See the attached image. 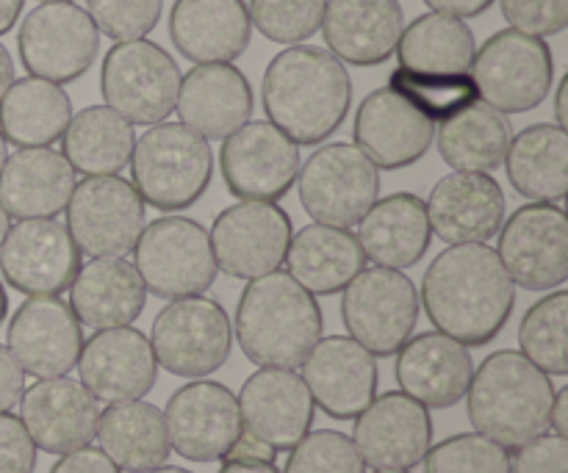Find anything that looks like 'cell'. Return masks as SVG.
Wrapping results in <instances>:
<instances>
[{
	"label": "cell",
	"mask_w": 568,
	"mask_h": 473,
	"mask_svg": "<svg viewBox=\"0 0 568 473\" xmlns=\"http://www.w3.org/2000/svg\"><path fill=\"white\" fill-rule=\"evenodd\" d=\"M419 299L438 332L464 347H486L514 313L516 286L497 249L453 244L427 266Z\"/></svg>",
	"instance_id": "1"
},
{
	"label": "cell",
	"mask_w": 568,
	"mask_h": 473,
	"mask_svg": "<svg viewBox=\"0 0 568 473\" xmlns=\"http://www.w3.org/2000/svg\"><path fill=\"white\" fill-rule=\"evenodd\" d=\"M261 97L272 125L294 144H320L347 120L353 78L331 50L292 44L266 66Z\"/></svg>",
	"instance_id": "2"
},
{
	"label": "cell",
	"mask_w": 568,
	"mask_h": 473,
	"mask_svg": "<svg viewBox=\"0 0 568 473\" xmlns=\"http://www.w3.org/2000/svg\"><path fill=\"white\" fill-rule=\"evenodd\" d=\"M322 308L288 271L250 280L236 308V341L258 369H300L320 343Z\"/></svg>",
	"instance_id": "3"
},
{
	"label": "cell",
	"mask_w": 568,
	"mask_h": 473,
	"mask_svg": "<svg viewBox=\"0 0 568 473\" xmlns=\"http://www.w3.org/2000/svg\"><path fill=\"white\" fill-rule=\"evenodd\" d=\"M466 397L475 432L508 452L547 435L555 399L552 377L516 349L488 354L471 374Z\"/></svg>",
	"instance_id": "4"
},
{
	"label": "cell",
	"mask_w": 568,
	"mask_h": 473,
	"mask_svg": "<svg viewBox=\"0 0 568 473\" xmlns=\"http://www.w3.org/2000/svg\"><path fill=\"white\" fill-rule=\"evenodd\" d=\"M131 183L144 205L166 210L192 208L214 177L209 138L183 122H159L136 138L131 153Z\"/></svg>",
	"instance_id": "5"
},
{
	"label": "cell",
	"mask_w": 568,
	"mask_h": 473,
	"mask_svg": "<svg viewBox=\"0 0 568 473\" xmlns=\"http://www.w3.org/2000/svg\"><path fill=\"white\" fill-rule=\"evenodd\" d=\"M133 260L144 288L159 299L197 297L220 275L209 230L186 216H161L144 225Z\"/></svg>",
	"instance_id": "6"
},
{
	"label": "cell",
	"mask_w": 568,
	"mask_h": 473,
	"mask_svg": "<svg viewBox=\"0 0 568 473\" xmlns=\"http://www.w3.org/2000/svg\"><path fill=\"white\" fill-rule=\"evenodd\" d=\"M181 70L150 39L116 42L100 66V92L111 111L131 125H159L175 111Z\"/></svg>",
	"instance_id": "7"
},
{
	"label": "cell",
	"mask_w": 568,
	"mask_h": 473,
	"mask_svg": "<svg viewBox=\"0 0 568 473\" xmlns=\"http://www.w3.org/2000/svg\"><path fill=\"white\" fill-rule=\"evenodd\" d=\"M155 363L172 377L197 380L220 371L233 349V325L216 299L183 297L172 299L150 330Z\"/></svg>",
	"instance_id": "8"
},
{
	"label": "cell",
	"mask_w": 568,
	"mask_h": 473,
	"mask_svg": "<svg viewBox=\"0 0 568 473\" xmlns=\"http://www.w3.org/2000/svg\"><path fill=\"white\" fill-rule=\"evenodd\" d=\"M469 75L475 78L483 103L503 114H525L547 100L555 59L544 39L505 28L475 50Z\"/></svg>",
	"instance_id": "9"
},
{
	"label": "cell",
	"mask_w": 568,
	"mask_h": 473,
	"mask_svg": "<svg viewBox=\"0 0 568 473\" xmlns=\"http://www.w3.org/2000/svg\"><path fill=\"white\" fill-rule=\"evenodd\" d=\"M419 291L399 269H364L342 299V321L349 338L375 358H392L419 325Z\"/></svg>",
	"instance_id": "10"
},
{
	"label": "cell",
	"mask_w": 568,
	"mask_h": 473,
	"mask_svg": "<svg viewBox=\"0 0 568 473\" xmlns=\"http://www.w3.org/2000/svg\"><path fill=\"white\" fill-rule=\"evenodd\" d=\"M300 203L320 225L353 227L381 194V169L355 144L336 142L316 150L297 172Z\"/></svg>",
	"instance_id": "11"
},
{
	"label": "cell",
	"mask_w": 568,
	"mask_h": 473,
	"mask_svg": "<svg viewBox=\"0 0 568 473\" xmlns=\"http://www.w3.org/2000/svg\"><path fill=\"white\" fill-rule=\"evenodd\" d=\"M64 210L72 241L89 258H122L133 253L144 230V199L120 175L75 183Z\"/></svg>",
	"instance_id": "12"
},
{
	"label": "cell",
	"mask_w": 568,
	"mask_h": 473,
	"mask_svg": "<svg viewBox=\"0 0 568 473\" xmlns=\"http://www.w3.org/2000/svg\"><path fill=\"white\" fill-rule=\"evenodd\" d=\"M22 66L50 83H72L94 64L100 31L87 9L67 3H42L31 9L17 33Z\"/></svg>",
	"instance_id": "13"
},
{
	"label": "cell",
	"mask_w": 568,
	"mask_h": 473,
	"mask_svg": "<svg viewBox=\"0 0 568 473\" xmlns=\"http://www.w3.org/2000/svg\"><path fill=\"white\" fill-rule=\"evenodd\" d=\"M497 236V255L514 286L555 291L568 280V219L560 205H521Z\"/></svg>",
	"instance_id": "14"
},
{
	"label": "cell",
	"mask_w": 568,
	"mask_h": 473,
	"mask_svg": "<svg viewBox=\"0 0 568 473\" xmlns=\"http://www.w3.org/2000/svg\"><path fill=\"white\" fill-rule=\"evenodd\" d=\"M209 238L216 269L236 280H255L283 266L292 219L281 205L244 199L216 216Z\"/></svg>",
	"instance_id": "15"
},
{
	"label": "cell",
	"mask_w": 568,
	"mask_h": 473,
	"mask_svg": "<svg viewBox=\"0 0 568 473\" xmlns=\"http://www.w3.org/2000/svg\"><path fill=\"white\" fill-rule=\"evenodd\" d=\"M164 424L172 452L189 463H220L244 435L236 393L211 380L178 388L166 402Z\"/></svg>",
	"instance_id": "16"
},
{
	"label": "cell",
	"mask_w": 568,
	"mask_h": 473,
	"mask_svg": "<svg viewBox=\"0 0 568 473\" xmlns=\"http://www.w3.org/2000/svg\"><path fill=\"white\" fill-rule=\"evenodd\" d=\"M220 166L227 192L242 199L277 203L292 192L303 158L294 144L272 122H244L222 138Z\"/></svg>",
	"instance_id": "17"
},
{
	"label": "cell",
	"mask_w": 568,
	"mask_h": 473,
	"mask_svg": "<svg viewBox=\"0 0 568 473\" xmlns=\"http://www.w3.org/2000/svg\"><path fill=\"white\" fill-rule=\"evenodd\" d=\"M81 255L59 219H20L0 244V271L14 291L59 297L75 280Z\"/></svg>",
	"instance_id": "18"
},
{
	"label": "cell",
	"mask_w": 568,
	"mask_h": 473,
	"mask_svg": "<svg viewBox=\"0 0 568 473\" xmlns=\"http://www.w3.org/2000/svg\"><path fill=\"white\" fill-rule=\"evenodd\" d=\"M353 421L355 449L375 471L416 469L433 446L430 410L403 391L375 397Z\"/></svg>",
	"instance_id": "19"
},
{
	"label": "cell",
	"mask_w": 568,
	"mask_h": 473,
	"mask_svg": "<svg viewBox=\"0 0 568 473\" xmlns=\"http://www.w3.org/2000/svg\"><path fill=\"white\" fill-rule=\"evenodd\" d=\"M9 352L37 380L67 377L83 349V330L61 297H28L9 321Z\"/></svg>",
	"instance_id": "20"
},
{
	"label": "cell",
	"mask_w": 568,
	"mask_h": 473,
	"mask_svg": "<svg viewBox=\"0 0 568 473\" xmlns=\"http://www.w3.org/2000/svg\"><path fill=\"white\" fill-rule=\"evenodd\" d=\"M314 399L292 369H258L239 393L244 435L275 454L292 452L314 426Z\"/></svg>",
	"instance_id": "21"
},
{
	"label": "cell",
	"mask_w": 568,
	"mask_h": 473,
	"mask_svg": "<svg viewBox=\"0 0 568 473\" xmlns=\"http://www.w3.org/2000/svg\"><path fill=\"white\" fill-rule=\"evenodd\" d=\"M75 366L81 385L105 404L144 399L159 380L150 338L131 325L94 332L83 341Z\"/></svg>",
	"instance_id": "22"
},
{
	"label": "cell",
	"mask_w": 568,
	"mask_h": 473,
	"mask_svg": "<svg viewBox=\"0 0 568 473\" xmlns=\"http://www.w3.org/2000/svg\"><path fill=\"white\" fill-rule=\"evenodd\" d=\"M303 382L314 399V408L336 421H353L377 397L381 371L375 354L366 352L358 341L331 336L325 341L320 338L303 360Z\"/></svg>",
	"instance_id": "23"
},
{
	"label": "cell",
	"mask_w": 568,
	"mask_h": 473,
	"mask_svg": "<svg viewBox=\"0 0 568 473\" xmlns=\"http://www.w3.org/2000/svg\"><path fill=\"white\" fill-rule=\"evenodd\" d=\"M20 421L33 446L59 457L94 441L100 408L81 382L53 377L22 391Z\"/></svg>",
	"instance_id": "24"
},
{
	"label": "cell",
	"mask_w": 568,
	"mask_h": 473,
	"mask_svg": "<svg viewBox=\"0 0 568 473\" xmlns=\"http://www.w3.org/2000/svg\"><path fill=\"white\" fill-rule=\"evenodd\" d=\"M355 147L369 155L377 169H405L425 158L436 138V122L399 97L394 89H375L355 114Z\"/></svg>",
	"instance_id": "25"
},
{
	"label": "cell",
	"mask_w": 568,
	"mask_h": 473,
	"mask_svg": "<svg viewBox=\"0 0 568 473\" xmlns=\"http://www.w3.org/2000/svg\"><path fill=\"white\" fill-rule=\"evenodd\" d=\"M433 236L444 244H486L505 225V192L488 172H453L425 203Z\"/></svg>",
	"instance_id": "26"
},
{
	"label": "cell",
	"mask_w": 568,
	"mask_h": 473,
	"mask_svg": "<svg viewBox=\"0 0 568 473\" xmlns=\"http://www.w3.org/2000/svg\"><path fill=\"white\" fill-rule=\"evenodd\" d=\"M399 388L425 404L427 410H447L458 404L469 391L475 360L469 347L458 343L444 332H422L410 336L397 352Z\"/></svg>",
	"instance_id": "27"
},
{
	"label": "cell",
	"mask_w": 568,
	"mask_h": 473,
	"mask_svg": "<svg viewBox=\"0 0 568 473\" xmlns=\"http://www.w3.org/2000/svg\"><path fill=\"white\" fill-rule=\"evenodd\" d=\"M175 109L203 138H227L253 116V86L239 66L197 64L181 75Z\"/></svg>",
	"instance_id": "28"
},
{
	"label": "cell",
	"mask_w": 568,
	"mask_h": 473,
	"mask_svg": "<svg viewBox=\"0 0 568 473\" xmlns=\"http://www.w3.org/2000/svg\"><path fill=\"white\" fill-rule=\"evenodd\" d=\"M170 37L194 64H231L250 48L253 22L244 0H175Z\"/></svg>",
	"instance_id": "29"
},
{
	"label": "cell",
	"mask_w": 568,
	"mask_h": 473,
	"mask_svg": "<svg viewBox=\"0 0 568 473\" xmlns=\"http://www.w3.org/2000/svg\"><path fill=\"white\" fill-rule=\"evenodd\" d=\"M320 28L338 61L377 66L397 50L405 14L399 0H327Z\"/></svg>",
	"instance_id": "30"
},
{
	"label": "cell",
	"mask_w": 568,
	"mask_h": 473,
	"mask_svg": "<svg viewBox=\"0 0 568 473\" xmlns=\"http://www.w3.org/2000/svg\"><path fill=\"white\" fill-rule=\"evenodd\" d=\"M75 169L50 147H20L0 169V205L14 219H53L67 208Z\"/></svg>",
	"instance_id": "31"
},
{
	"label": "cell",
	"mask_w": 568,
	"mask_h": 473,
	"mask_svg": "<svg viewBox=\"0 0 568 473\" xmlns=\"http://www.w3.org/2000/svg\"><path fill=\"white\" fill-rule=\"evenodd\" d=\"M67 291L72 313L78 316L81 327L92 330L133 325L148 302V288L136 266L125 258H92L78 269Z\"/></svg>",
	"instance_id": "32"
},
{
	"label": "cell",
	"mask_w": 568,
	"mask_h": 473,
	"mask_svg": "<svg viewBox=\"0 0 568 473\" xmlns=\"http://www.w3.org/2000/svg\"><path fill=\"white\" fill-rule=\"evenodd\" d=\"M355 238L366 258L375 260L377 266H386V269L416 266L433 241L425 199L408 192L375 199V205L358 222Z\"/></svg>",
	"instance_id": "33"
},
{
	"label": "cell",
	"mask_w": 568,
	"mask_h": 473,
	"mask_svg": "<svg viewBox=\"0 0 568 473\" xmlns=\"http://www.w3.org/2000/svg\"><path fill=\"white\" fill-rule=\"evenodd\" d=\"M283 264L305 291L314 297H333L366 269V255L349 227L316 222L300 233H292Z\"/></svg>",
	"instance_id": "34"
},
{
	"label": "cell",
	"mask_w": 568,
	"mask_h": 473,
	"mask_svg": "<svg viewBox=\"0 0 568 473\" xmlns=\"http://www.w3.org/2000/svg\"><path fill=\"white\" fill-rule=\"evenodd\" d=\"M94 438L100 441V452L125 473H148L170 463L172 446L164 410L142 399L105 408Z\"/></svg>",
	"instance_id": "35"
},
{
	"label": "cell",
	"mask_w": 568,
	"mask_h": 473,
	"mask_svg": "<svg viewBox=\"0 0 568 473\" xmlns=\"http://www.w3.org/2000/svg\"><path fill=\"white\" fill-rule=\"evenodd\" d=\"M505 169L521 197L560 203L568 192V133L549 122L525 127L510 138Z\"/></svg>",
	"instance_id": "36"
},
{
	"label": "cell",
	"mask_w": 568,
	"mask_h": 473,
	"mask_svg": "<svg viewBox=\"0 0 568 473\" xmlns=\"http://www.w3.org/2000/svg\"><path fill=\"white\" fill-rule=\"evenodd\" d=\"M72 120V100L59 83L20 78L0 100V133L14 147H50Z\"/></svg>",
	"instance_id": "37"
},
{
	"label": "cell",
	"mask_w": 568,
	"mask_h": 473,
	"mask_svg": "<svg viewBox=\"0 0 568 473\" xmlns=\"http://www.w3.org/2000/svg\"><path fill=\"white\" fill-rule=\"evenodd\" d=\"M510 138L514 131L508 116L480 100L444 120L436 133L438 153L455 172L499 169L508 155Z\"/></svg>",
	"instance_id": "38"
},
{
	"label": "cell",
	"mask_w": 568,
	"mask_h": 473,
	"mask_svg": "<svg viewBox=\"0 0 568 473\" xmlns=\"http://www.w3.org/2000/svg\"><path fill=\"white\" fill-rule=\"evenodd\" d=\"M133 125L109 105H89L75 114L61 133V155L70 161L75 175H116L131 164Z\"/></svg>",
	"instance_id": "39"
},
{
	"label": "cell",
	"mask_w": 568,
	"mask_h": 473,
	"mask_svg": "<svg viewBox=\"0 0 568 473\" xmlns=\"http://www.w3.org/2000/svg\"><path fill=\"white\" fill-rule=\"evenodd\" d=\"M475 50V33L460 17L430 11L403 28L394 53L399 66L416 72H469Z\"/></svg>",
	"instance_id": "40"
},
{
	"label": "cell",
	"mask_w": 568,
	"mask_h": 473,
	"mask_svg": "<svg viewBox=\"0 0 568 473\" xmlns=\"http://www.w3.org/2000/svg\"><path fill=\"white\" fill-rule=\"evenodd\" d=\"M519 347L549 377L568 374V294L555 288L538 299L519 325Z\"/></svg>",
	"instance_id": "41"
},
{
	"label": "cell",
	"mask_w": 568,
	"mask_h": 473,
	"mask_svg": "<svg viewBox=\"0 0 568 473\" xmlns=\"http://www.w3.org/2000/svg\"><path fill=\"white\" fill-rule=\"evenodd\" d=\"M388 89L408 100L427 120L444 122L464 111L475 100H480L475 78L469 72H416L408 66H397L388 78Z\"/></svg>",
	"instance_id": "42"
},
{
	"label": "cell",
	"mask_w": 568,
	"mask_h": 473,
	"mask_svg": "<svg viewBox=\"0 0 568 473\" xmlns=\"http://www.w3.org/2000/svg\"><path fill=\"white\" fill-rule=\"evenodd\" d=\"M425 473H510V452L480 432H460L430 446Z\"/></svg>",
	"instance_id": "43"
},
{
	"label": "cell",
	"mask_w": 568,
	"mask_h": 473,
	"mask_svg": "<svg viewBox=\"0 0 568 473\" xmlns=\"http://www.w3.org/2000/svg\"><path fill=\"white\" fill-rule=\"evenodd\" d=\"M327 0H250V22L277 44H303L325 17Z\"/></svg>",
	"instance_id": "44"
},
{
	"label": "cell",
	"mask_w": 568,
	"mask_h": 473,
	"mask_svg": "<svg viewBox=\"0 0 568 473\" xmlns=\"http://www.w3.org/2000/svg\"><path fill=\"white\" fill-rule=\"evenodd\" d=\"M283 473H366V463L353 438L336 430H316L292 449Z\"/></svg>",
	"instance_id": "45"
},
{
	"label": "cell",
	"mask_w": 568,
	"mask_h": 473,
	"mask_svg": "<svg viewBox=\"0 0 568 473\" xmlns=\"http://www.w3.org/2000/svg\"><path fill=\"white\" fill-rule=\"evenodd\" d=\"M98 31L114 42L142 39L159 25L164 0H87Z\"/></svg>",
	"instance_id": "46"
},
{
	"label": "cell",
	"mask_w": 568,
	"mask_h": 473,
	"mask_svg": "<svg viewBox=\"0 0 568 473\" xmlns=\"http://www.w3.org/2000/svg\"><path fill=\"white\" fill-rule=\"evenodd\" d=\"M503 17L514 31L530 37H558L568 25V0H499Z\"/></svg>",
	"instance_id": "47"
},
{
	"label": "cell",
	"mask_w": 568,
	"mask_h": 473,
	"mask_svg": "<svg viewBox=\"0 0 568 473\" xmlns=\"http://www.w3.org/2000/svg\"><path fill=\"white\" fill-rule=\"evenodd\" d=\"M510 473H568V441L560 435H538L516 449Z\"/></svg>",
	"instance_id": "48"
},
{
	"label": "cell",
	"mask_w": 568,
	"mask_h": 473,
	"mask_svg": "<svg viewBox=\"0 0 568 473\" xmlns=\"http://www.w3.org/2000/svg\"><path fill=\"white\" fill-rule=\"evenodd\" d=\"M37 471V446L11 413H0V473H33Z\"/></svg>",
	"instance_id": "49"
},
{
	"label": "cell",
	"mask_w": 568,
	"mask_h": 473,
	"mask_svg": "<svg viewBox=\"0 0 568 473\" xmlns=\"http://www.w3.org/2000/svg\"><path fill=\"white\" fill-rule=\"evenodd\" d=\"M275 457L277 454L272 449L261 446L250 435H242L236 446L227 452V457L220 460L222 469L216 473H281L275 465Z\"/></svg>",
	"instance_id": "50"
},
{
	"label": "cell",
	"mask_w": 568,
	"mask_h": 473,
	"mask_svg": "<svg viewBox=\"0 0 568 473\" xmlns=\"http://www.w3.org/2000/svg\"><path fill=\"white\" fill-rule=\"evenodd\" d=\"M22 391H26V371L9 352V347L0 343V413H9L14 404H20Z\"/></svg>",
	"instance_id": "51"
},
{
	"label": "cell",
	"mask_w": 568,
	"mask_h": 473,
	"mask_svg": "<svg viewBox=\"0 0 568 473\" xmlns=\"http://www.w3.org/2000/svg\"><path fill=\"white\" fill-rule=\"evenodd\" d=\"M50 473H122V471L116 469V465L111 463L100 449L83 446L70 454H61V460L50 469Z\"/></svg>",
	"instance_id": "52"
},
{
	"label": "cell",
	"mask_w": 568,
	"mask_h": 473,
	"mask_svg": "<svg viewBox=\"0 0 568 473\" xmlns=\"http://www.w3.org/2000/svg\"><path fill=\"white\" fill-rule=\"evenodd\" d=\"M433 11H442V14H453L466 20V17H480L483 11H488L494 6V0H425Z\"/></svg>",
	"instance_id": "53"
},
{
	"label": "cell",
	"mask_w": 568,
	"mask_h": 473,
	"mask_svg": "<svg viewBox=\"0 0 568 473\" xmlns=\"http://www.w3.org/2000/svg\"><path fill=\"white\" fill-rule=\"evenodd\" d=\"M549 426L555 430V435H560V438L568 435V388L555 391L552 413H549Z\"/></svg>",
	"instance_id": "54"
},
{
	"label": "cell",
	"mask_w": 568,
	"mask_h": 473,
	"mask_svg": "<svg viewBox=\"0 0 568 473\" xmlns=\"http://www.w3.org/2000/svg\"><path fill=\"white\" fill-rule=\"evenodd\" d=\"M22 6H26V0H0V37L14 28V22L22 14Z\"/></svg>",
	"instance_id": "55"
},
{
	"label": "cell",
	"mask_w": 568,
	"mask_h": 473,
	"mask_svg": "<svg viewBox=\"0 0 568 473\" xmlns=\"http://www.w3.org/2000/svg\"><path fill=\"white\" fill-rule=\"evenodd\" d=\"M14 81V59H11V53L6 50V44L0 42V100H3V94L9 92V86Z\"/></svg>",
	"instance_id": "56"
},
{
	"label": "cell",
	"mask_w": 568,
	"mask_h": 473,
	"mask_svg": "<svg viewBox=\"0 0 568 473\" xmlns=\"http://www.w3.org/2000/svg\"><path fill=\"white\" fill-rule=\"evenodd\" d=\"M566 103H568V75L560 81L558 86V94H555V116H558V127H568V111H566Z\"/></svg>",
	"instance_id": "57"
},
{
	"label": "cell",
	"mask_w": 568,
	"mask_h": 473,
	"mask_svg": "<svg viewBox=\"0 0 568 473\" xmlns=\"http://www.w3.org/2000/svg\"><path fill=\"white\" fill-rule=\"evenodd\" d=\"M6 316H9V297H6V288L3 282H0V327H3Z\"/></svg>",
	"instance_id": "58"
},
{
	"label": "cell",
	"mask_w": 568,
	"mask_h": 473,
	"mask_svg": "<svg viewBox=\"0 0 568 473\" xmlns=\"http://www.w3.org/2000/svg\"><path fill=\"white\" fill-rule=\"evenodd\" d=\"M9 227H11V216L6 214L3 205H0V244H3V238H6V233H9Z\"/></svg>",
	"instance_id": "59"
},
{
	"label": "cell",
	"mask_w": 568,
	"mask_h": 473,
	"mask_svg": "<svg viewBox=\"0 0 568 473\" xmlns=\"http://www.w3.org/2000/svg\"><path fill=\"white\" fill-rule=\"evenodd\" d=\"M6 158H9V142H6L3 133H0V169H3Z\"/></svg>",
	"instance_id": "60"
},
{
	"label": "cell",
	"mask_w": 568,
	"mask_h": 473,
	"mask_svg": "<svg viewBox=\"0 0 568 473\" xmlns=\"http://www.w3.org/2000/svg\"><path fill=\"white\" fill-rule=\"evenodd\" d=\"M148 473H192V471H186V469H178V465H161V469H155V471H148Z\"/></svg>",
	"instance_id": "61"
},
{
	"label": "cell",
	"mask_w": 568,
	"mask_h": 473,
	"mask_svg": "<svg viewBox=\"0 0 568 473\" xmlns=\"http://www.w3.org/2000/svg\"><path fill=\"white\" fill-rule=\"evenodd\" d=\"M42 3H67V0H42Z\"/></svg>",
	"instance_id": "62"
},
{
	"label": "cell",
	"mask_w": 568,
	"mask_h": 473,
	"mask_svg": "<svg viewBox=\"0 0 568 473\" xmlns=\"http://www.w3.org/2000/svg\"><path fill=\"white\" fill-rule=\"evenodd\" d=\"M377 473H408V471H377Z\"/></svg>",
	"instance_id": "63"
}]
</instances>
